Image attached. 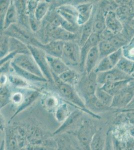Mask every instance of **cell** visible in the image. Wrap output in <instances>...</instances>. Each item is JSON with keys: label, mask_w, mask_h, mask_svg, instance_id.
<instances>
[{"label": "cell", "mask_w": 134, "mask_h": 150, "mask_svg": "<svg viewBox=\"0 0 134 150\" xmlns=\"http://www.w3.org/2000/svg\"><path fill=\"white\" fill-rule=\"evenodd\" d=\"M54 81L56 83L57 88L62 97L69 101L75 106L79 108L82 111H85L88 114L92 115L95 118L99 119L100 117L95 114L87 109L85 106V103L82 99L78 93L75 90L73 86L66 84L60 80L58 76L52 73Z\"/></svg>", "instance_id": "cell-1"}, {"label": "cell", "mask_w": 134, "mask_h": 150, "mask_svg": "<svg viewBox=\"0 0 134 150\" xmlns=\"http://www.w3.org/2000/svg\"><path fill=\"white\" fill-rule=\"evenodd\" d=\"M98 129L90 120L83 119L73 133L76 136L82 150H90V144Z\"/></svg>", "instance_id": "cell-2"}, {"label": "cell", "mask_w": 134, "mask_h": 150, "mask_svg": "<svg viewBox=\"0 0 134 150\" xmlns=\"http://www.w3.org/2000/svg\"><path fill=\"white\" fill-rule=\"evenodd\" d=\"M97 74L94 71L89 74H87L81 79L78 85V93L84 102L95 95V93L98 88Z\"/></svg>", "instance_id": "cell-3"}, {"label": "cell", "mask_w": 134, "mask_h": 150, "mask_svg": "<svg viewBox=\"0 0 134 150\" xmlns=\"http://www.w3.org/2000/svg\"><path fill=\"white\" fill-rule=\"evenodd\" d=\"M28 47L31 55L41 69L45 78L48 81L51 83L54 82L52 73L47 60L46 53L42 50L32 45H28Z\"/></svg>", "instance_id": "cell-4"}, {"label": "cell", "mask_w": 134, "mask_h": 150, "mask_svg": "<svg viewBox=\"0 0 134 150\" xmlns=\"http://www.w3.org/2000/svg\"><path fill=\"white\" fill-rule=\"evenodd\" d=\"M12 63L34 75L45 78L41 69L31 55H17L12 61Z\"/></svg>", "instance_id": "cell-5"}, {"label": "cell", "mask_w": 134, "mask_h": 150, "mask_svg": "<svg viewBox=\"0 0 134 150\" xmlns=\"http://www.w3.org/2000/svg\"><path fill=\"white\" fill-rule=\"evenodd\" d=\"M64 42L58 40H52L49 43L43 44L37 40L32 38L30 44L42 50L47 55L62 58L63 56Z\"/></svg>", "instance_id": "cell-6"}, {"label": "cell", "mask_w": 134, "mask_h": 150, "mask_svg": "<svg viewBox=\"0 0 134 150\" xmlns=\"http://www.w3.org/2000/svg\"><path fill=\"white\" fill-rule=\"evenodd\" d=\"M83 111L81 109L76 110L71 112L69 117L61 124L59 128L53 133V136L61 135L64 133H69V131L72 133L73 129L74 128H76V130L82 120L83 119Z\"/></svg>", "instance_id": "cell-7"}, {"label": "cell", "mask_w": 134, "mask_h": 150, "mask_svg": "<svg viewBox=\"0 0 134 150\" xmlns=\"http://www.w3.org/2000/svg\"><path fill=\"white\" fill-rule=\"evenodd\" d=\"M132 79H134L119 70L117 67L107 72L97 74L98 84L101 86L107 83L121 82L131 80Z\"/></svg>", "instance_id": "cell-8"}, {"label": "cell", "mask_w": 134, "mask_h": 150, "mask_svg": "<svg viewBox=\"0 0 134 150\" xmlns=\"http://www.w3.org/2000/svg\"><path fill=\"white\" fill-rule=\"evenodd\" d=\"M81 56V48L80 45L73 41L65 42L63 56L65 61L70 64L80 65Z\"/></svg>", "instance_id": "cell-9"}, {"label": "cell", "mask_w": 134, "mask_h": 150, "mask_svg": "<svg viewBox=\"0 0 134 150\" xmlns=\"http://www.w3.org/2000/svg\"><path fill=\"white\" fill-rule=\"evenodd\" d=\"M55 136L57 144L56 150H82L77 139L73 138L69 134L64 133Z\"/></svg>", "instance_id": "cell-10"}, {"label": "cell", "mask_w": 134, "mask_h": 150, "mask_svg": "<svg viewBox=\"0 0 134 150\" xmlns=\"http://www.w3.org/2000/svg\"><path fill=\"white\" fill-rule=\"evenodd\" d=\"M101 41L100 35L93 33L89 39L81 47V56L80 67L82 71L85 70V61L87 55L92 48L97 46Z\"/></svg>", "instance_id": "cell-11"}, {"label": "cell", "mask_w": 134, "mask_h": 150, "mask_svg": "<svg viewBox=\"0 0 134 150\" xmlns=\"http://www.w3.org/2000/svg\"><path fill=\"white\" fill-rule=\"evenodd\" d=\"M134 98V92L127 86L123 89L118 94L114 96L111 107L122 108L125 107L132 102Z\"/></svg>", "instance_id": "cell-12"}, {"label": "cell", "mask_w": 134, "mask_h": 150, "mask_svg": "<svg viewBox=\"0 0 134 150\" xmlns=\"http://www.w3.org/2000/svg\"><path fill=\"white\" fill-rule=\"evenodd\" d=\"M56 11L65 20L72 24L78 25V12L76 7L70 5H65L58 7Z\"/></svg>", "instance_id": "cell-13"}, {"label": "cell", "mask_w": 134, "mask_h": 150, "mask_svg": "<svg viewBox=\"0 0 134 150\" xmlns=\"http://www.w3.org/2000/svg\"><path fill=\"white\" fill-rule=\"evenodd\" d=\"M106 29L114 35L119 34L123 30L122 23L114 11L107 12L105 15Z\"/></svg>", "instance_id": "cell-14"}, {"label": "cell", "mask_w": 134, "mask_h": 150, "mask_svg": "<svg viewBox=\"0 0 134 150\" xmlns=\"http://www.w3.org/2000/svg\"><path fill=\"white\" fill-rule=\"evenodd\" d=\"M78 12V25L83 26L90 20L93 14L94 6L92 3L81 4L76 6Z\"/></svg>", "instance_id": "cell-15"}, {"label": "cell", "mask_w": 134, "mask_h": 150, "mask_svg": "<svg viewBox=\"0 0 134 150\" xmlns=\"http://www.w3.org/2000/svg\"><path fill=\"white\" fill-rule=\"evenodd\" d=\"M46 58L52 73L58 76L70 69V68L62 60L61 58L48 55H46Z\"/></svg>", "instance_id": "cell-16"}, {"label": "cell", "mask_w": 134, "mask_h": 150, "mask_svg": "<svg viewBox=\"0 0 134 150\" xmlns=\"http://www.w3.org/2000/svg\"><path fill=\"white\" fill-rule=\"evenodd\" d=\"M48 31L49 34L53 38V40L61 41L64 42L72 41L76 38V34L68 32L62 28H51L47 27Z\"/></svg>", "instance_id": "cell-17"}, {"label": "cell", "mask_w": 134, "mask_h": 150, "mask_svg": "<svg viewBox=\"0 0 134 150\" xmlns=\"http://www.w3.org/2000/svg\"><path fill=\"white\" fill-rule=\"evenodd\" d=\"M100 60L98 46L94 47L90 50L85 61V70L87 74L93 72Z\"/></svg>", "instance_id": "cell-18"}, {"label": "cell", "mask_w": 134, "mask_h": 150, "mask_svg": "<svg viewBox=\"0 0 134 150\" xmlns=\"http://www.w3.org/2000/svg\"><path fill=\"white\" fill-rule=\"evenodd\" d=\"M40 95V93L37 91H30L29 92L27 93V94L24 95L23 101L17 108L15 114L12 116L11 118V120L13 119L19 113L29 107V106L36 101V99L39 97Z\"/></svg>", "instance_id": "cell-19"}, {"label": "cell", "mask_w": 134, "mask_h": 150, "mask_svg": "<svg viewBox=\"0 0 134 150\" xmlns=\"http://www.w3.org/2000/svg\"><path fill=\"white\" fill-rule=\"evenodd\" d=\"M9 53H14L16 55L25 54L31 55L28 45L15 38H10V50Z\"/></svg>", "instance_id": "cell-20"}, {"label": "cell", "mask_w": 134, "mask_h": 150, "mask_svg": "<svg viewBox=\"0 0 134 150\" xmlns=\"http://www.w3.org/2000/svg\"><path fill=\"white\" fill-rule=\"evenodd\" d=\"M18 19V14L15 2L11 1L5 18L3 30H7L10 26L16 23Z\"/></svg>", "instance_id": "cell-21"}, {"label": "cell", "mask_w": 134, "mask_h": 150, "mask_svg": "<svg viewBox=\"0 0 134 150\" xmlns=\"http://www.w3.org/2000/svg\"><path fill=\"white\" fill-rule=\"evenodd\" d=\"M106 134L102 128H99L96 132L90 144V150H104L105 147Z\"/></svg>", "instance_id": "cell-22"}, {"label": "cell", "mask_w": 134, "mask_h": 150, "mask_svg": "<svg viewBox=\"0 0 134 150\" xmlns=\"http://www.w3.org/2000/svg\"><path fill=\"white\" fill-rule=\"evenodd\" d=\"M84 103L87 109L95 114H96L95 112H105L108 110L109 108L102 104L96 97V95L93 96L86 100Z\"/></svg>", "instance_id": "cell-23"}, {"label": "cell", "mask_w": 134, "mask_h": 150, "mask_svg": "<svg viewBox=\"0 0 134 150\" xmlns=\"http://www.w3.org/2000/svg\"><path fill=\"white\" fill-rule=\"evenodd\" d=\"M130 81V80L107 83L100 87L104 90L106 92L114 97V96L118 94L123 89L127 87L128 84Z\"/></svg>", "instance_id": "cell-24"}, {"label": "cell", "mask_w": 134, "mask_h": 150, "mask_svg": "<svg viewBox=\"0 0 134 150\" xmlns=\"http://www.w3.org/2000/svg\"><path fill=\"white\" fill-rule=\"evenodd\" d=\"M11 66L12 68L14 70V71L16 72V73L17 74V75L25 79L26 80L30 81L33 82H46L48 81L46 78L39 77L36 75H34L33 74L31 73L29 71L21 68L20 67H19L15 64L12 63V62Z\"/></svg>", "instance_id": "cell-25"}, {"label": "cell", "mask_w": 134, "mask_h": 150, "mask_svg": "<svg viewBox=\"0 0 134 150\" xmlns=\"http://www.w3.org/2000/svg\"><path fill=\"white\" fill-rule=\"evenodd\" d=\"M58 77L62 82L73 86L78 84L80 80L79 74L70 69Z\"/></svg>", "instance_id": "cell-26"}, {"label": "cell", "mask_w": 134, "mask_h": 150, "mask_svg": "<svg viewBox=\"0 0 134 150\" xmlns=\"http://www.w3.org/2000/svg\"><path fill=\"white\" fill-rule=\"evenodd\" d=\"M106 29L105 16L102 11H99L94 17L93 33L101 35Z\"/></svg>", "instance_id": "cell-27"}, {"label": "cell", "mask_w": 134, "mask_h": 150, "mask_svg": "<svg viewBox=\"0 0 134 150\" xmlns=\"http://www.w3.org/2000/svg\"><path fill=\"white\" fill-rule=\"evenodd\" d=\"M71 114L68 104L64 103L60 104L56 108L54 112L55 118L58 123L62 124Z\"/></svg>", "instance_id": "cell-28"}, {"label": "cell", "mask_w": 134, "mask_h": 150, "mask_svg": "<svg viewBox=\"0 0 134 150\" xmlns=\"http://www.w3.org/2000/svg\"><path fill=\"white\" fill-rule=\"evenodd\" d=\"M101 59L108 57L117 49L110 41L101 40L98 45Z\"/></svg>", "instance_id": "cell-29"}, {"label": "cell", "mask_w": 134, "mask_h": 150, "mask_svg": "<svg viewBox=\"0 0 134 150\" xmlns=\"http://www.w3.org/2000/svg\"><path fill=\"white\" fill-rule=\"evenodd\" d=\"M93 14L90 20L85 25H84L82 30L81 36L80 39V46H83L86 41L89 39L90 36L93 34V20L94 15Z\"/></svg>", "instance_id": "cell-30"}, {"label": "cell", "mask_w": 134, "mask_h": 150, "mask_svg": "<svg viewBox=\"0 0 134 150\" xmlns=\"http://www.w3.org/2000/svg\"><path fill=\"white\" fill-rule=\"evenodd\" d=\"M43 107L49 112H54L59 105V101L58 98L52 94H47L42 99Z\"/></svg>", "instance_id": "cell-31"}, {"label": "cell", "mask_w": 134, "mask_h": 150, "mask_svg": "<svg viewBox=\"0 0 134 150\" xmlns=\"http://www.w3.org/2000/svg\"><path fill=\"white\" fill-rule=\"evenodd\" d=\"M116 67L131 76L134 71V61L123 56Z\"/></svg>", "instance_id": "cell-32"}, {"label": "cell", "mask_w": 134, "mask_h": 150, "mask_svg": "<svg viewBox=\"0 0 134 150\" xmlns=\"http://www.w3.org/2000/svg\"><path fill=\"white\" fill-rule=\"evenodd\" d=\"M95 95L99 100L104 105L110 108L111 107L114 97L104 90L100 86H98L97 88Z\"/></svg>", "instance_id": "cell-33"}, {"label": "cell", "mask_w": 134, "mask_h": 150, "mask_svg": "<svg viewBox=\"0 0 134 150\" xmlns=\"http://www.w3.org/2000/svg\"><path fill=\"white\" fill-rule=\"evenodd\" d=\"M115 68L113 65L108 57L101 59L94 71L96 73L98 74L103 72H107Z\"/></svg>", "instance_id": "cell-34"}, {"label": "cell", "mask_w": 134, "mask_h": 150, "mask_svg": "<svg viewBox=\"0 0 134 150\" xmlns=\"http://www.w3.org/2000/svg\"><path fill=\"white\" fill-rule=\"evenodd\" d=\"M49 9V3L46 1H39L35 12V17L38 21L41 22L47 14Z\"/></svg>", "instance_id": "cell-35"}, {"label": "cell", "mask_w": 134, "mask_h": 150, "mask_svg": "<svg viewBox=\"0 0 134 150\" xmlns=\"http://www.w3.org/2000/svg\"><path fill=\"white\" fill-rule=\"evenodd\" d=\"M1 99H0V103H1V108L7 106V105L10 103L11 101V98L12 94H11L10 91L9 89L7 86L4 85L1 86Z\"/></svg>", "instance_id": "cell-36"}, {"label": "cell", "mask_w": 134, "mask_h": 150, "mask_svg": "<svg viewBox=\"0 0 134 150\" xmlns=\"http://www.w3.org/2000/svg\"><path fill=\"white\" fill-rule=\"evenodd\" d=\"M10 36L7 35L1 36V48H0V57L3 58L9 53L10 50Z\"/></svg>", "instance_id": "cell-37"}, {"label": "cell", "mask_w": 134, "mask_h": 150, "mask_svg": "<svg viewBox=\"0 0 134 150\" xmlns=\"http://www.w3.org/2000/svg\"><path fill=\"white\" fill-rule=\"evenodd\" d=\"M9 80L13 85L17 87H27L29 84L25 79L18 75H10L9 76Z\"/></svg>", "instance_id": "cell-38"}, {"label": "cell", "mask_w": 134, "mask_h": 150, "mask_svg": "<svg viewBox=\"0 0 134 150\" xmlns=\"http://www.w3.org/2000/svg\"><path fill=\"white\" fill-rule=\"evenodd\" d=\"M10 1H1L0 18H1V30H3L4 22L6 15L10 4Z\"/></svg>", "instance_id": "cell-39"}, {"label": "cell", "mask_w": 134, "mask_h": 150, "mask_svg": "<svg viewBox=\"0 0 134 150\" xmlns=\"http://www.w3.org/2000/svg\"><path fill=\"white\" fill-rule=\"evenodd\" d=\"M123 56V48H122L116 50L108 57H109V59L110 60L113 65L116 67Z\"/></svg>", "instance_id": "cell-40"}, {"label": "cell", "mask_w": 134, "mask_h": 150, "mask_svg": "<svg viewBox=\"0 0 134 150\" xmlns=\"http://www.w3.org/2000/svg\"><path fill=\"white\" fill-rule=\"evenodd\" d=\"M79 26L78 25L72 24L71 23L65 20V19H63V18H62L61 27L66 30L68 32H70L76 34V33L78 30Z\"/></svg>", "instance_id": "cell-41"}, {"label": "cell", "mask_w": 134, "mask_h": 150, "mask_svg": "<svg viewBox=\"0 0 134 150\" xmlns=\"http://www.w3.org/2000/svg\"><path fill=\"white\" fill-rule=\"evenodd\" d=\"M112 144L113 150H126L125 142L120 140L112 134Z\"/></svg>", "instance_id": "cell-42"}, {"label": "cell", "mask_w": 134, "mask_h": 150, "mask_svg": "<svg viewBox=\"0 0 134 150\" xmlns=\"http://www.w3.org/2000/svg\"><path fill=\"white\" fill-rule=\"evenodd\" d=\"M39 1H27V13L28 15L35 14Z\"/></svg>", "instance_id": "cell-43"}, {"label": "cell", "mask_w": 134, "mask_h": 150, "mask_svg": "<svg viewBox=\"0 0 134 150\" xmlns=\"http://www.w3.org/2000/svg\"><path fill=\"white\" fill-rule=\"evenodd\" d=\"M29 26L33 32H36L40 27L39 21L36 19L35 14L29 16Z\"/></svg>", "instance_id": "cell-44"}, {"label": "cell", "mask_w": 134, "mask_h": 150, "mask_svg": "<svg viewBox=\"0 0 134 150\" xmlns=\"http://www.w3.org/2000/svg\"><path fill=\"white\" fill-rule=\"evenodd\" d=\"M24 98V95L22 93H15L11 96V101L13 104L19 106L23 101Z\"/></svg>", "instance_id": "cell-45"}, {"label": "cell", "mask_w": 134, "mask_h": 150, "mask_svg": "<svg viewBox=\"0 0 134 150\" xmlns=\"http://www.w3.org/2000/svg\"><path fill=\"white\" fill-rule=\"evenodd\" d=\"M123 51H126V52H123V56L129 59L130 60L134 61V44H130L129 47H127Z\"/></svg>", "instance_id": "cell-46"}, {"label": "cell", "mask_w": 134, "mask_h": 150, "mask_svg": "<svg viewBox=\"0 0 134 150\" xmlns=\"http://www.w3.org/2000/svg\"><path fill=\"white\" fill-rule=\"evenodd\" d=\"M104 150H113L112 144V133L110 130L106 133V141L105 148Z\"/></svg>", "instance_id": "cell-47"}, {"label": "cell", "mask_w": 134, "mask_h": 150, "mask_svg": "<svg viewBox=\"0 0 134 150\" xmlns=\"http://www.w3.org/2000/svg\"><path fill=\"white\" fill-rule=\"evenodd\" d=\"M12 61H9L1 65V74H6L9 71L10 68L11 67Z\"/></svg>", "instance_id": "cell-48"}, {"label": "cell", "mask_w": 134, "mask_h": 150, "mask_svg": "<svg viewBox=\"0 0 134 150\" xmlns=\"http://www.w3.org/2000/svg\"><path fill=\"white\" fill-rule=\"evenodd\" d=\"M126 150H134V138L133 137H129L125 142Z\"/></svg>", "instance_id": "cell-49"}, {"label": "cell", "mask_w": 134, "mask_h": 150, "mask_svg": "<svg viewBox=\"0 0 134 150\" xmlns=\"http://www.w3.org/2000/svg\"><path fill=\"white\" fill-rule=\"evenodd\" d=\"M7 80L8 78L5 74H1V86L5 85Z\"/></svg>", "instance_id": "cell-50"}, {"label": "cell", "mask_w": 134, "mask_h": 150, "mask_svg": "<svg viewBox=\"0 0 134 150\" xmlns=\"http://www.w3.org/2000/svg\"><path fill=\"white\" fill-rule=\"evenodd\" d=\"M127 118L130 123L134 124V112H129L127 114Z\"/></svg>", "instance_id": "cell-51"}, {"label": "cell", "mask_w": 134, "mask_h": 150, "mask_svg": "<svg viewBox=\"0 0 134 150\" xmlns=\"http://www.w3.org/2000/svg\"><path fill=\"white\" fill-rule=\"evenodd\" d=\"M128 87L131 89L134 93V79H132L129 81L128 84Z\"/></svg>", "instance_id": "cell-52"}, {"label": "cell", "mask_w": 134, "mask_h": 150, "mask_svg": "<svg viewBox=\"0 0 134 150\" xmlns=\"http://www.w3.org/2000/svg\"><path fill=\"white\" fill-rule=\"evenodd\" d=\"M27 145V146H25V147H22V148H21L19 150H30L29 148L28 147Z\"/></svg>", "instance_id": "cell-53"}, {"label": "cell", "mask_w": 134, "mask_h": 150, "mask_svg": "<svg viewBox=\"0 0 134 150\" xmlns=\"http://www.w3.org/2000/svg\"><path fill=\"white\" fill-rule=\"evenodd\" d=\"M130 44H134V35L132 39L131 40V42H130Z\"/></svg>", "instance_id": "cell-54"}, {"label": "cell", "mask_w": 134, "mask_h": 150, "mask_svg": "<svg viewBox=\"0 0 134 150\" xmlns=\"http://www.w3.org/2000/svg\"><path fill=\"white\" fill-rule=\"evenodd\" d=\"M131 135L134 138V128L132 130V132L131 133Z\"/></svg>", "instance_id": "cell-55"}, {"label": "cell", "mask_w": 134, "mask_h": 150, "mask_svg": "<svg viewBox=\"0 0 134 150\" xmlns=\"http://www.w3.org/2000/svg\"><path fill=\"white\" fill-rule=\"evenodd\" d=\"M131 77L134 79V71L133 72V73L131 75Z\"/></svg>", "instance_id": "cell-56"}]
</instances>
